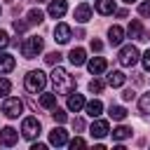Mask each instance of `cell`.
<instances>
[{"label":"cell","instance_id":"34","mask_svg":"<svg viewBox=\"0 0 150 150\" xmlns=\"http://www.w3.org/2000/svg\"><path fill=\"white\" fill-rule=\"evenodd\" d=\"M122 98H124V101H134V98H136V91H134V89H124V91H122Z\"/></svg>","mask_w":150,"mask_h":150},{"label":"cell","instance_id":"30","mask_svg":"<svg viewBox=\"0 0 150 150\" xmlns=\"http://www.w3.org/2000/svg\"><path fill=\"white\" fill-rule=\"evenodd\" d=\"M45 61H47L49 66H56V63L61 61V54H59V52H49V54L45 56Z\"/></svg>","mask_w":150,"mask_h":150},{"label":"cell","instance_id":"25","mask_svg":"<svg viewBox=\"0 0 150 150\" xmlns=\"http://www.w3.org/2000/svg\"><path fill=\"white\" fill-rule=\"evenodd\" d=\"M40 105L42 108H54L56 105V94H42L40 96Z\"/></svg>","mask_w":150,"mask_h":150},{"label":"cell","instance_id":"40","mask_svg":"<svg viewBox=\"0 0 150 150\" xmlns=\"http://www.w3.org/2000/svg\"><path fill=\"white\" fill-rule=\"evenodd\" d=\"M124 2H127V5H131V2H136V0H124Z\"/></svg>","mask_w":150,"mask_h":150},{"label":"cell","instance_id":"28","mask_svg":"<svg viewBox=\"0 0 150 150\" xmlns=\"http://www.w3.org/2000/svg\"><path fill=\"white\" fill-rule=\"evenodd\" d=\"M52 117H54V122H59V124H63V122L68 120V115H66L61 108H54V110H52Z\"/></svg>","mask_w":150,"mask_h":150},{"label":"cell","instance_id":"37","mask_svg":"<svg viewBox=\"0 0 150 150\" xmlns=\"http://www.w3.org/2000/svg\"><path fill=\"white\" fill-rule=\"evenodd\" d=\"M91 49H94V52H101V49H103V42L94 38V40H91Z\"/></svg>","mask_w":150,"mask_h":150},{"label":"cell","instance_id":"26","mask_svg":"<svg viewBox=\"0 0 150 150\" xmlns=\"http://www.w3.org/2000/svg\"><path fill=\"white\" fill-rule=\"evenodd\" d=\"M138 108H141V112H143V115H150V94H143V96H141Z\"/></svg>","mask_w":150,"mask_h":150},{"label":"cell","instance_id":"7","mask_svg":"<svg viewBox=\"0 0 150 150\" xmlns=\"http://www.w3.org/2000/svg\"><path fill=\"white\" fill-rule=\"evenodd\" d=\"M70 38H73L70 26H68V23H56V28H54V40H56L59 45H66Z\"/></svg>","mask_w":150,"mask_h":150},{"label":"cell","instance_id":"21","mask_svg":"<svg viewBox=\"0 0 150 150\" xmlns=\"http://www.w3.org/2000/svg\"><path fill=\"white\" fill-rule=\"evenodd\" d=\"M110 134H112V141H124V138H129V136H131V127L120 124V127H115Z\"/></svg>","mask_w":150,"mask_h":150},{"label":"cell","instance_id":"18","mask_svg":"<svg viewBox=\"0 0 150 150\" xmlns=\"http://www.w3.org/2000/svg\"><path fill=\"white\" fill-rule=\"evenodd\" d=\"M96 12L98 14H103V16H108V14H112L115 12V0H96Z\"/></svg>","mask_w":150,"mask_h":150},{"label":"cell","instance_id":"20","mask_svg":"<svg viewBox=\"0 0 150 150\" xmlns=\"http://www.w3.org/2000/svg\"><path fill=\"white\" fill-rule=\"evenodd\" d=\"M84 108H87V115L94 120V117H98V115H101V110H103V103H101L98 98H94V101L84 103Z\"/></svg>","mask_w":150,"mask_h":150},{"label":"cell","instance_id":"16","mask_svg":"<svg viewBox=\"0 0 150 150\" xmlns=\"http://www.w3.org/2000/svg\"><path fill=\"white\" fill-rule=\"evenodd\" d=\"M122 40H124V30H122L120 26H112V28L108 30V42H110L112 47H117V45H122Z\"/></svg>","mask_w":150,"mask_h":150},{"label":"cell","instance_id":"22","mask_svg":"<svg viewBox=\"0 0 150 150\" xmlns=\"http://www.w3.org/2000/svg\"><path fill=\"white\" fill-rule=\"evenodd\" d=\"M124 80H127V75H124L122 70H112V73H108V84H110V87H122Z\"/></svg>","mask_w":150,"mask_h":150},{"label":"cell","instance_id":"29","mask_svg":"<svg viewBox=\"0 0 150 150\" xmlns=\"http://www.w3.org/2000/svg\"><path fill=\"white\" fill-rule=\"evenodd\" d=\"M9 89H12V82L5 80V77H0V98H5L9 94Z\"/></svg>","mask_w":150,"mask_h":150},{"label":"cell","instance_id":"36","mask_svg":"<svg viewBox=\"0 0 150 150\" xmlns=\"http://www.w3.org/2000/svg\"><path fill=\"white\" fill-rule=\"evenodd\" d=\"M9 45V38H7V33L5 30H0V49H5Z\"/></svg>","mask_w":150,"mask_h":150},{"label":"cell","instance_id":"13","mask_svg":"<svg viewBox=\"0 0 150 150\" xmlns=\"http://www.w3.org/2000/svg\"><path fill=\"white\" fill-rule=\"evenodd\" d=\"M87 68H89V73H91V75H98V73H103V70L108 68V63H105V59H103V56H94L91 61H87Z\"/></svg>","mask_w":150,"mask_h":150},{"label":"cell","instance_id":"11","mask_svg":"<svg viewBox=\"0 0 150 150\" xmlns=\"http://www.w3.org/2000/svg\"><path fill=\"white\" fill-rule=\"evenodd\" d=\"M73 16H75V21H80V23H87V21L91 19V7H89L87 2H82V5H77V7H75Z\"/></svg>","mask_w":150,"mask_h":150},{"label":"cell","instance_id":"14","mask_svg":"<svg viewBox=\"0 0 150 150\" xmlns=\"http://www.w3.org/2000/svg\"><path fill=\"white\" fill-rule=\"evenodd\" d=\"M49 143L56 145V148H59V145H66V143H68V134H66V129L56 127V129L49 134Z\"/></svg>","mask_w":150,"mask_h":150},{"label":"cell","instance_id":"19","mask_svg":"<svg viewBox=\"0 0 150 150\" xmlns=\"http://www.w3.org/2000/svg\"><path fill=\"white\" fill-rule=\"evenodd\" d=\"M14 66H16V61H14V56H12V54H0V75H5V73H9V70H14Z\"/></svg>","mask_w":150,"mask_h":150},{"label":"cell","instance_id":"27","mask_svg":"<svg viewBox=\"0 0 150 150\" xmlns=\"http://www.w3.org/2000/svg\"><path fill=\"white\" fill-rule=\"evenodd\" d=\"M103 87H105V84H103V80H98V77H94V80L89 82V91H91V94H101Z\"/></svg>","mask_w":150,"mask_h":150},{"label":"cell","instance_id":"5","mask_svg":"<svg viewBox=\"0 0 150 150\" xmlns=\"http://www.w3.org/2000/svg\"><path fill=\"white\" fill-rule=\"evenodd\" d=\"M21 110H23V103H21L19 98H7V96H5V101H2V115H5V117L14 120V117L21 115Z\"/></svg>","mask_w":150,"mask_h":150},{"label":"cell","instance_id":"9","mask_svg":"<svg viewBox=\"0 0 150 150\" xmlns=\"http://www.w3.org/2000/svg\"><path fill=\"white\" fill-rule=\"evenodd\" d=\"M66 9H68V2H66V0H52L49 7H47V14H49L52 19H61V16L66 14Z\"/></svg>","mask_w":150,"mask_h":150},{"label":"cell","instance_id":"35","mask_svg":"<svg viewBox=\"0 0 150 150\" xmlns=\"http://www.w3.org/2000/svg\"><path fill=\"white\" fill-rule=\"evenodd\" d=\"M73 129H75V131H82V129H84V120H82V117H75V120H73Z\"/></svg>","mask_w":150,"mask_h":150},{"label":"cell","instance_id":"33","mask_svg":"<svg viewBox=\"0 0 150 150\" xmlns=\"http://www.w3.org/2000/svg\"><path fill=\"white\" fill-rule=\"evenodd\" d=\"M84 145H87V143H84V138H80V136H75V138L70 141V148H73V150H75V148H84Z\"/></svg>","mask_w":150,"mask_h":150},{"label":"cell","instance_id":"38","mask_svg":"<svg viewBox=\"0 0 150 150\" xmlns=\"http://www.w3.org/2000/svg\"><path fill=\"white\" fill-rule=\"evenodd\" d=\"M143 66H145V70H150V49L143 54Z\"/></svg>","mask_w":150,"mask_h":150},{"label":"cell","instance_id":"15","mask_svg":"<svg viewBox=\"0 0 150 150\" xmlns=\"http://www.w3.org/2000/svg\"><path fill=\"white\" fill-rule=\"evenodd\" d=\"M84 108V96L82 94H68V110H73V112H77V110H82Z\"/></svg>","mask_w":150,"mask_h":150},{"label":"cell","instance_id":"8","mask_svg":"<svg viewBox=\"0 0 150 150\" xmlns=\"http://www.w3.org/2000/svg\"><path fill=\"white\" fill-rule=\"evenodd\" d=\"M16 141H19V131H16V129H12V127H5V129H0V145H7V148H12Z\"/></svg>","mask_w":150,"mask_h":150},{"label":"cell","instance_id":"23","mask_svg":"<svg viewBox=\"0 0 150 150\" xmlns=\"http://www.w3.org/2000/svg\"><path fill=\"white\" fill-rule=\"evenodd\" d=\"M45 21V14L40 12V9H30L28 12V26H38V23H42Z\"/></svg>","mask_w":150,"mask_h":150},{"label":"cell","instance_id":"1","mask_svg":"<svg viewBox=\"0 0 150 150\" xmlns=\"http://www.w3.org/2000/svg\"><path fill=\"white\" fill-rule=\"evenodd\" d=\"M52 82H54V94H56V96H68V94L75 89V77H73L66 68H61L59 63H56L54 70H52Z\"/></svg>","mask_w":150,"mask_h":150},{"label":"cell","instance_id":"39","mask_svg":"<svg viewBox=\"0 0 150 150\" xmlns=\"http://www.w3.org/2000/svg\"><path fill=\"white\" fill-rule=\"evenodd\" d=\"M115 12H117V16H120V19H124V16H127V9H115Z\"/></svg>","mask_w":150,"mask_h":150},{"label":"cell","instance_id":"12","mask_svg":"<svg viewBox=\"0 0 150 150\" xmlns=\"http://www.w3.org/2000/svg\"><path fill=\"white\" fill-rule=\"evenodd\" d=\"M129 38H134V40H150L141 21H131L129 23Z\"/></svg>","mask_w":150,"mask_h":150},{"label":"cell","instance_id":"6","mask_svg":"<svg viewBox=\"0 0 150 150\" xmlns=\"http://www.w3.org/2000/svg\"><path fill=\"white\" fill-rule=\"evenodd\" d=\"M21 131H23V136L28 141H33L35 136H40V122H38V117H26L21 122Z\"/></svg>","mask_w":150,"mask_h":150},{"label":"cell","instance_id":"31","mask_svg":"<svg viewBox=\"0 0 150 150\" xmlns=\"http://www.w3.org/2000/svg\"><path fill=\"white\" fill-rule=\"evenodd\" d=\"M12 26H14V30H16V33H26V28H28V21H21V19H16Z\"/></svg>","mask_w":150,"mask_h":150},{"label":"cell","instance_id":"32","mask_svg":"<svg viewBox=\"0 0 150 150\" xmlns=\"http://www.w3.org/2000/svg\"><path fill=\"white\" fill-rule=\"evenodd\" d=\"M138 14L141 16H150V2H141L138 5Z\"/></svg>","mask_w":150,"mask_h":150},{"label":"cell","instance_id":"41","mask_svg":"<svg viewBox=\"0 0 150 150\" xmlns=\"http://www.w3.org/2000/svg\"><path fill=\"white\" fill-rule=\"evenodd\" d=\"M38 2H45V0H38Z\"/></svg>","mask_w":150,"mask_h":150},{"label":"cell","instance_id":"10","mask_svg":"<svg viewBox=\"0 0 150 150\" xmlns=\"http://www.w3.org/2000/svg\"><path fill=\"white\" fill-rule=\"evenodd\" d=\"M108 131H110L108 122H105V120H96V117H94V124H91L89 134H91L94 138H103V136H108Z\"/></svg>","mask_w":150,"mask_h":150},{"label":"cell","instance_id":"2","mask_svg":"<svg viewBox=\"0 0 150 150\" xmlns=\"http://www.w3.org/2000/svg\"><path fill=\"white\" fill-rule=\"evenodd\" d=\"M45 84H47V75H45L42 70H30V73L26 75V80H23V87H26V91H30V94L42 91Z\"/></svg>","mask_w":150,"mask_h":150},{"label":"cell","instance_id":"17","mask_svg":"<svg viewBox=\"0 0 150 150\" xmlns=\"http://www.w3.org/2000/svg\"><path fill=\"white\" fill-rule=\"evenodd\" d=\"M68 59H70V63H73V66H82V63H87V52H84L82 47H77V49H70Z\"/></svg>","mask_w":150,"mask_h":150},{"label":"cell","instance_id":"4","mask_svg":"<svg viewBox=\"0 0 150 150\" xmlns=\"http://www.w3.org/2000/svg\"><path fill=\"white\" fill-rule=\"evenodd\" d=\"M138 49L134 47V45H127V47H122L120 49V56H117V61H120V66H124V68H131L136 61H138Z\"/></svg>","mask_w":150,"mask_h":150},{"label":"cell","instance_id":"24","mask_svg":"<svg viewBox=\"0 0 150 150\" xmlns=\"http://www.w3.org/2000/svg\"><path fill=\"white\" fill-rule=\"evenodd\" d=\"M112 120H117V122H122L124 117H127V108H122V105H110V112H108Z\"/></svg>","mask_w":150,"mask_h":150},{"label":"cell","instance_id":"3","mask_svg":"<svg viewBox=\"0 0 150 150\" xmlns=\"http://www.w3.org/2000/svg\"><path fill=\"white\" fill-rule=\"evenodd\" d=\"M40 52H42V38L30 35V38H26V40L21 42V54H23L26 59H35Z\"/></svg>","mask_w":150,"mask_h":150}]
</instances>
